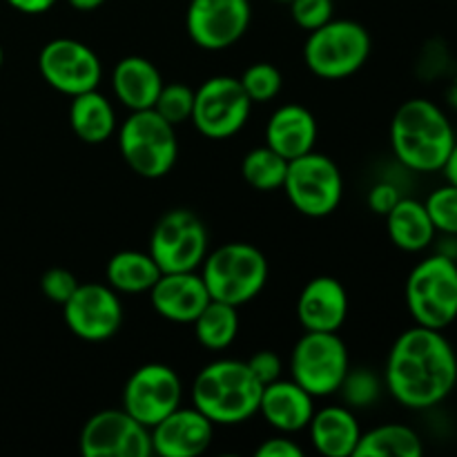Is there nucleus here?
<instances>
[{
    "instance_id": "f03ea898",
    "label": "nucleus",
    "mask_w": 457,
    "mask_h": 457,
    "mask_svg": "<svg viewBox=\"0 0 457 457\" xmlns=\"http://www.w3.org/2000/svg\"><path fill=\"white\" fill-rule=\"evenodd\" d=\"M457 137L446 112L428 98H411L391 120V147L413 172H442Z\"/></svg>"
},
{
    "instance_id": "6e6552de",
    "label": "nucleus",
    "mask_w": 457,
    "mask_h": 457,
    "mask_svg": "<svg viewBox=\"0 0 457 457\" xmlns=\"http://www.w3.org/2000/svg\"><path fill=\"white\" fill-rule=\"evenodd\" d=\"M351 369L346 344L337 333L306 330L290 353V375L312 397L339 393Z\"/></svg>"
},
{
    "instance_id": "473e14b6",
    "label": "nucleus",
    "mask_w": 457,
    "mask_h": 457,
    "mask_svg": "<svg viewBox=\"0 0 457 457\" xmlns=\"http://www.w3.org/2000/svg\"><path fill=\"white\" fill-rule=\"evenodd\" d=\"M382 384H379L378 375L370 373L366 369H348L346 378H344L339 393L344 395L348 406L353 409H364V406H373L378 402Z\"/></svg>"
},
{
    "instance_id": "c756f323",
    "label": "nucleus",
    "mask_w": 457,
    "mask_h": 457,
    "mask_svg": "<svg viewBox=\"0 0 457 457\" xmlns=\"http://www.w3.org/2000/svg\"><path fill=\"white\" fill-rule=\"evenodd\" d=\"M239 83L254 105V103H268L279 96L284 87V76L272 62H254L241 74Z\"/></svg>"
},
{
    "instance_id": "c85d7f7f",
    "label": "nucleus",
    "mask_w": 457,
    "mask_h": 457,
    "mask_svg": "<svg viewBox=\"0 0 457 457\" xmlns=\"http://www.w3.org/2000/svg\"><path fill=\"white\" fill-rule=\"evenodd\" d=\"M286 172H288V161L268 145L254 147L241 161V177L259 192L279 190L284 186Z\"/></svg>"
},
{
    "instance_id": "58836bf2",
    "label": "nucleus",
    "mask_w": 457,
    "mask_h": 457,
    "mask_svg": "<svg viewBox=\"0 0 457 457\" xmlns=\"http://www.w3.org/2000/svg\"><path fill=\"white\" fill-rule=\"evenodd\" d=\"M7 4L16 12L27 13V16H38V13L49 12L56 4V0H7Z\"/></svg>"
},
{
    "instance_id": "39448f33",
    "label": "nucleus",
    "mask_w": 457,
    "mask_h": 457,
    "mask_svg": "<svg viewBox=\"0 0 457 457\" xmlns=\"http://www.w3.org/2000/svg\"><path fill=\"white\" fill-rule=\"evenodd\" d=\"M406 308L418 326L446 330L457 320V262L431 254L406 279Z\"/></svg>"
},
{
    "instance_id": "4c0bfd02",
    "label": "nucleus",
    "mask_w": 457,
    "mask_h": 457,
    "mask_svg": "<svg viewBox=\"0 0 457 457\" xmlns=\"http://www.w3.org/2000/svg\"><path fill=\"white\" fill-rule=\"evenodd\" d=\"M257 457H303V449L295 440H290L286 433L270 437V440L262 442L257 449Z\"/></svg>"
},
{
    "instance_id": "79ce46f5",
    "label": "nucleus",
    "mask_w": 457,
    "mask_h": 457,
    "mask_svg": "<svg viewBox=\"0 0 457 457\" xmlns=\"http://www.w3.org/2000/svg\"><path fill=\"white\" fill-rule=\"evenodd\" d=\"M3 61H4V54H3V47H0V67H3Z\"/></svg>"
},
{
    "instance_id": "7c9ffc66",
    "label": "nucleus",
    "mask_w": 457,
    "mask_h": 457,
    "mask_svg": "<svg viewBox=\"0 0 457 457\" xmlns=\"http://www.w3.org/2000/svg\"><path fill=\"white\" fill-rule=\"evenodd\" d=\"M192 107H195V89L187 87L186 83H163L152 110L177 128L192 119Z\"/></svg>"
},
{
    "instance_id": "4468645a",
    "label": "nucleus",
    "mask_w": 457,
    "mask_h": 457,
    "mask_svg": "<svg viewBox=\"0 0 457 457\" xmlns=\"http://www.w3.org/2000/svg\"><path fill=\"white\" fill-rule=\"evenodd\" d=\"M183 384L168 364H145L129 375L123 388V409L152 428L181 406Z\"/></svg>"
},
{
    "instance_id": "ea45409f",
    "label": "nucleus",
    "mask_w": 457,
    "mask_h": 457,
    "mask_svg": "<svg viewBox=\"0 0 457 457\" xmlns=\"http://www.w3.org/2000/svg\"><path fill=\"white\" fill-rule=\"evenodd\" d=\"M442 172H445L446 183H453V186H457V141H455L453 150H451L449 159H446L445 168H442Z\"/></svg>"
},
{
    "instance_id": "dca6fc26",
    "label": "nucleus",
    "mask_w": 457,
    "mask_h": 457,
    "mask_svg": "<svg viewBox=\"0 0 457 457\" xmlns=\"http://www.w3.org/2000/svg\"><path fill=\"white\" fill-rule=\"evenodd\" d=\"M62 317L67 328L83 342H105L120 330L123 303L112 286L79 284L62 303Z\"/></svg>"
},
{
    "instance_id": "6ab92c4d",
    "label": "nucleus",
    "mask_w": 457,
    "mask_h": 457,
    "mask_svg": "<svg viewBox=\"0 0 457 457\" xmlns=\"http://www.w3.org/2000/svg\"><path fill=\"white\" fill-rule=\"evenodd\" d=\"M348 315V295L342 281L321 275L308 281L297 299V320L303 330L337 333Z\"/></svg>"
},
{
    "instance_id": "423d86ee",
    "label": "nucleus",
    "mask_w": 457,
    "mask_h": 457,
    "mask_svg": "<svg viewBox=\"0 0 457 457\" xmlns=\"http://www.w3.org/2000/svg\"><path fill=\"white\" fill-rule=\"evenodd\" d=\"M370 34L364 25L346 18H330L311 31L303 45V61L315 76L326 80L348 79L366 65Z\"/></svg>"
},
{
    "instance_id": "2eb2a0df",
    "label": "nucleus",
    "mask_w": 457,
    "mask_h": 457,
    "mask_svg": "<svg viewBox=\"0 0 457 457\" xmlns=\"http://www.w3.org/2000/svg\"><path fill=\"white\" fill-rule=\"evenodd\" d=\"M250 18V0H190L186 29L201 49L221 52L244 38Z\"/></svg>"
},
{
    "instance_id": "7ed1b4c3",
    "label": "nucleus",
    "mask_w": 457,
    "mask_h": 457,
    "mask_svg": "<svg viewBox=\"0 0 457 457\" xmlns=\"http://www.w3.org/2000/svg\"><path fill=\"white\" fill-rule=\"evenodd\" d=\"M263 386L239 360H217L199 370L192 384V404L217 427H232L259 413Z\"/></svg>"
},
{
    "instance_id": "393cba45",
    "label": "nucleus",
    "mask_w": 457,
    "mask_h": 457,
    "mask_svg": "<svg viewBox=\"0 0 457 457\" xmlns=\"http://www.w3.org/2000/svg\"><path fill=\"white\" fill-rule=\"evenodd\" d=\"M71 132L89 145L105 143L116 132V114L110 98L103 96L98 89L71 96L70 103Z\"/></svg>"
},
{
    "instance_id": "f257e3e1",
    "label": "nucleus",
    "mask_w": 457,
    "mask_h": 457,
    "mask_svg": "<svg viewBox=\"0 0 457 457\" xmlns=\"http://www.w3.org/2000/svg\"><path fill=\"white\" fill-rule=\"evenodd\" d=\"M388 393L411 411L442 404L457 386L455 348L442 330L415 324L393 344L386 360Z\"/></svg>"
},
{
    "instance_id": "2f4dec72",
    "label": "nucleus",
    "mask_w": 457,
    "mask_h": 457,
    "mask_svg": "<svg viewBox=\"0 0 457 457\" xmlns=\"http://www.w3.org/2000/svg\"><path fill=\"white\" fill-rule=\"evenodd\" d=\"M424 205L437 232L457 237V186L453 183L440 186L428 195Z\"/></svg>"
},
{
    "instance_id": "aec40b11",
    "label": "nucleus",
    "mask_w": 457,
    "mask_h": 457,
    "mask_svg": "<svg viewBox=\"0 0 457 457\" xmlns=\"http://www.w3.org/2000/svg\"><path fill=\"white\" fill-rule=\"evenodd\" d=\"M315 397L299 386L295 379H277L268 384L262 391L259 413L275 431L293 436V433L306 431L315 413Z\"/></svg>"
},
{
    "instance_id": "a878e982",
    "label": "nucleus",
    "mask_w": 457,
    "mask_h": 457,
    "mask_svg": "<svg viewBox=\"0 0 457 457\" xmlns=\"http://www.w3.org/2000/svg\"><path fill=\"white\" fill-rule=\"evenodd\" d=\"M107 286L116 293L138 295L150 293L152 286L161 277V268L152 259L150 253H138V250H120L107 262Z\"/></svg>"
},
{
    "instance_id": "37998d69",
    "label": "nucleus",
    "mask_w": 457,
    "mask_h": 457,
    "mask_svg": "<svg viewBox=\"0 0 457 457\" xmlns=\"http://www.w3.org/2000/svg\"><path fill=\"white\" fill-rule=\"evenodd\" d=\"M275 3H286V4H288V3H290V0H275Z\"/></svg>"
},
{
    "instance_id": "b1692460",
    "label": "nucleus",
    "mask_w": 457,
    "mask_h": 457,
    "mask_svg": "<svg viewBox=\"0 0 457 457\" xmlns=\"http://www.w3.org/2000/svg\"><path fill=\"white\" fill-rule=\"evenodd\" d=\"M386 230L393 244L404 253H422L437 235L427 205L422 201L404 199V196L386 214Z\"/></svg>"
},
{
    "instance_id": "9d476101",
    "label": "nucleus",
    "mask_w": 457,
    "mask_h": 457,
    "mask_svg": "<svg viewBox=\"0 0 457 457\" xmlns=\"http://www.w3.org/2000/svg\"><path fill=\"white\" fill-rule=\"evenodd\" d=\"M208 228L186 208L165 212L150 237L152 259L161 272L199 270L208 254Z\"/></svg>"
},
{
    "instance_id": "0eeeda50",
    "label": "nucleus",
    "mask_w": 457,
    "mask_h": 457,
    "mask_svg": "<svg viewBox=\"0 0 457 457\" xmlns=\"http://www.w3.org/2000/svg\"><path fill=\"white\" fill-rule=\"evenodd\" d=\"M119 147L125 163L143 179H161L174 168L179 141L174 125L154 110L132 112L119 129Z\"/></svg>"
},
{
    "instance_id": "e433bc0d",
    "label": "nucleus",
    "mask_w": 457,
    "mask_h": 457,
    "mask_svg": "<svg viewBox=\"0 0 457 457\" xmlns=\"http://www.w3.org/2000/svg\"><path fill=\"white\" fill-rule=\"evenodd\" d=\"M402 199L400 190H397L393 183L382 181V183H375L369 192V205L375 214H382L386 217L393 208H395L397 201Z\"/></svg>"
},
{
    "instance_id": "cd10ccee",
    "label": "nucleus",
    "mask_w": 457,
    "mask_h": 457,
    "mask_svg": "<svg viewBox=\"0 0 457 457\" xmlns=\"http://www.w3.org/2000/svg\"><path fill=\"white\" fill-rule=\"evenodd\" d=\"M192 326H195L196 342L201 346L208 348V351H223L235 342L237 333H239L237 306L210 299L208 306L199 312Z\"/></svg>"
},
{
    "instance_id": "a19ab883",
    "label": "nucleus",
    "mask_w": 457,
    "mask_h": 457,
    "mask_svg": "<svg viewBox=\"0 0 457 457\" xmlns=\"http://www.w3.org/2000/svg\"><path fill=\"white\" fill-rule=\"evenodd\" d=\"M67 3L74 9H79V12H94V9L101 7L105 0H67Z\"/></svg>"
},
{
    "instance_id": "412c9836",
    "label": "nucleus",
    "mask_w": 457,
    "mask_h": 457,
    "mask_svg": "<svg viewBox=\"0 0 457 457\" xmlns=\"http://www.w3.org/2000/svg\"><path fill=\"white\" fill-rule=\"evenodd\" d=\"M317 119L303 105H281L272 112L266 125V145L272 147L286 161L315 150Z\"/></svg>"
},
{
    "instance_id": "c9c22d12",
    "label": "nucleus",
    "mask_w": 457,
    "mask_h": 457,
    "mask_svg": "<svg viewBox=\"0 0 457 457\" xmlns=\"http://www.w3.org/2000/svg\"><path fill=\"white\" fill-rule=\"evenodd\" d=\"M250 373L257 378V382L262 386H268V384L281 379V373H284V364H281V357L272 351H259L250 357L248 361Z\"/></svg>"
},
{
    "instance_id": "f8f14e48",
    "label": "nucleus",
    "mask_w": 457,
    "mask_h": 457,
    "mask_svg": "<svg viewBox=\"0 0 457 457\" xmlns=\"http://www.w3.org/2000/svg\"><path fill=\"white\" fill-rule=\"evenodd\" d=\"M38 70L45 83L65 96L98 89L103 65L89 45L76 38H54L40 49Z\"/></svg>"
},
{
    "instance_id": "20e7f679",
    "label": "nucleus",
    "mask_w": 457,
    "mask_h": 457,
    "mask_svg": "<svg viewBox=\"0 0 457 457\" xmlns=\"http://www.w3.org/2000/svg\"><path fill=\"white\" fill-rule=\"evenodd\" d=\"M201 277L210 297L230 306L253 302L268 281V259L257 245L232 241L205 254Z\"/></svg>"
},
{
    "instance_id": "4be33fe9",
    "label": "nucleus",
    "mask_w": 457,
    "mask_h": 457,
    "mask_svg": "<svg viewBox=\"0 0 457 457\" xmlns=\"http://www.w3.org/2000/svg\"><path fill=\"white\" fill-rule=\"evenodd\" d=\"M306 431L311 433V445L324 457H353L361 437L357 418L346 406L315 411Z\"/></svg>"
},
{
    "instance_id": "bb28decb",
    "label": "nucleus",
    "mask_w": 457,
    "mask_h": 457,
    "mask_svg": "<svg viewBox=\"0 0 457 457\" xmlns=\"http://www.w3.org/2000/svg\"><path fill=\"white\" fill-rule=\"evenodd\" d=\"M424 453L422 437L404 424H382L361 433L353 457H420Z\"/></svg>"
},
{
    "instance_id": "1a4fd4ad",
    "label": "nucleus",
    "mask_w": 457,
    "mask_h": 457,
    "mask_svg": "<svg viewBox=\"0 0 457 457\" xmlns=\"http://www.w3.org/2000/svg\"><path fill=\"white\" fill-rule=\"evenodd\" d=\"M281 187L297 212L321 219L333 214L342 204L344 179L339 165L330 156L312 150L288 161Z\"/></svg>"
},
{
    "instance_id": "9b49d317",
    "label": "nucleus",
    "mask_w": 457,
    "mask_h": 457,
    "mask_svg": "<svg viewBox=\"0 0 457 457\" xmlns=\"http://www.w3.org/2000/svg\"><path fill=\"white\" fill-rule=\"evenodd\" d=\"M253 101L239 79L232 76H212L195 89V107H192V123L212 141H226L241 132L250 119Z\"/></svg>"
},
{
    "instance_id": "f3484780",
    "label": "nucleus",
    "mask_w": 457,
    "mask_h": 457,
    "mask_svg": "<svg viewBox=\"0 0 457 457\" xmlns=\"http://www.w3.org/2000/svg\"><path fill=\"white\" fill-rule=\"evenodd\" d=\"M150 437L152 453L161 457H196L212 445L214 424L195 406H179L150 428Z\"/></svg>"
},
{
    "instance_id": "ddd939ff",
    "label": "nucleus",
    "mask_w": 457,
    "mask_h": 457,
    "mask_svg": "<svg viewBox=\"0 0 457 457\" xmlns=\"http://www.w3.org/2000/svg\"><path fill=\"white\" fill-rule=\"evenodd\" d=\"M79 451L85 457H150V428L125 409L98 411L85 422L79 437Z\"/></svg>"
},
{
    "instance_id": "5701e85b",
    "label": "nucleus",
    "mask_w": 457,
    "mask_h": 457,
    "mask_svg": "<svg viewBox=\"0 0 457 457\" xmlns=\"http://www.w3.org/2000/svg\"><path fill=\"white\" fill-rule=\"evenodd\" d=\"M163 87V76L143 56L120 58L112 71V89L128 110H152Z\"/></svg>"
},
{
    "instance_id": "a211bd4d",
    "label": "nucleus",
    "mask_w": 457,
    "mask_h": 457,
    "mask_svg": "<svg viewBox=\"0 0 457 457\" xmlns=\"http://www.w3.org/2000/svg\"><path fill=\"white\" fill-rule=\"evenodd\" d=\"M147 295L152 308L172 324H192L212 299L205 288L204 277L196 270L161 272Z\"/></svg>"
},
{
    "instance_id": "f704fd0d",
    "label": "nucleus",
    "mask_w": 457,
    "mask_h": 457,
    "mask_svg": "<svg viewBox=\"0 0 457 457\" xmlns=\"http://www.w3.org/2000/svg\"><path fill=\"white\" fill-rule=\"evenodd\" d=\"M76 288H79V281H76L74 272L65 270V268H49L40 277V290H43L45 297L54 303H61V306L74 295Z\"/></svg>"
},
{
    "instance_id": "72a5a7b5",
    "label": "nucleus",
    "mask_w": 457,
    "mask_h": 457,
    "mask_svg": "<svg viewBox=\"0 0 457 457\" xmlns=\"http://www.w3.org/2000/svg\"><path fill=\"white\" fill-rule=\"evenodd\" d=\"M290 16L302 29L312 31L333 18V0H290Z\"/></svg>"
}]
</instances>
